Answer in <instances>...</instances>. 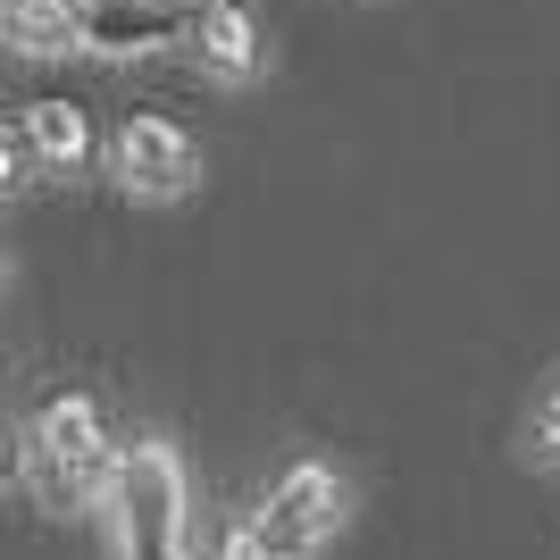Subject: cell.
I'll use <instances>...</instances> for the list:
<instances>
[{"instance_id": "5", "label": "cell", "mask_w": 560, "mask_h": 560, "mask_svg": "<svg viewBox=\"0 0 560 560\" xmlns=\"http://www.w3.org/2000/svg\"><path fill=\"white\" fill-rule=\"evenodd\" d=\"M176 43V0H84L75 18V50L93 59H151Z\"/></svg>"}, {"instance_id": "10", "label": "cell", "mask_w": 560, "mask_h": 560, "mask_svg": "<svg viewBox=\"0 0 560 560\" xmlns=\"http://www.w3.org/2000/svg\"><path fill=\"white\" fill-rule=\"evenodd\" d=\"M18 185V135H0V192Z\"/></svg>"}, {"instance_id": "1", "label": "cell", "mask_w": 560, "mask_h": 560, "mask_svg": "<svg viewBox=\"0 0 560 560\" xmlns=\"http://www.w3.org/2000/svg\"><path fill=\"white\" fill-rule=\"evenodd\" d=\"M109 518H117V560H192V544H185L192 502H185V460H176V444L142 435V444L117 452Z\"/></svg>"}, {"instance_id": "11", "label": "cell", "mask_w": 560, "mask_h": 560, "mask_svg": "<svg viewBox=\"0 0 560 560\" xmlns=\"http://www.w3.org/2000/svg\"><path fill=\"white\" fill-rule=\"evenodd\" d=\"M0 468H9V427H0Z\"/></svg>"}, {"instance_id": "9", "label": "cell", "mask_w": 560, "mask_h": 560, "mask_svg": "<svg viewBox=\"0 0 560 560\" xmlns=\"http://www.w3.org/2000/svg\"><path fill=\"white\" fill-rule=\"evenodd\" d=\"M218 560H268V552H259V536H252V527H234V536H226V552H218Z\"/></svg>"}, {"instance_id": "7", "label": "cell", "mask_w": 560, "mask_h": 560, "mask_svg": "<svg viewBox=\"0 0 560 560\" xmlns=\"http://www.w3.org/2000/svg\"><path fill=\"white\" fill-rule=\"evenodd\" d=\"M75 18H84V0H9V43L25 59H68L75 50Z\"/></svg>"}, {"instance_id": "4", "label": "cell", "mask_w": 560, "mask_h": 560, "mask_svg": "<svg viewBox=\"0 0 560 560\" xmlns=\"http://www.w3.org/2000/svg\"><path fill=\"white\" fill-rule=\"evenodd\" d=\"M25 444H43L50 460H68L75 477H84V493L93 502H109V477H117V452H109V435H101V410L84 394H59V401H43V419H34V435Z\"/></svg>"}, {"instance_id": "3", "label": "cell", "mask_w": 560, "mask_h": 560, "mask_svg": "<svg viewBox=\"0 0 560 560\" xmlns=\"http://www.w3.org/2000/svg\"><path fill=\"white\" fill-rule=\"evenodd\" d=\"M109 167L135 201H185V192L201 185V151H192V135L167 126V117H126L117 142H109Z\"/></svg>"}, {"instance_id": "6", "label": "cell", "mask_w": 560, "mask_h": 560, "mask_svg": "<svg viewBox=\"0 0 560 560\" xmlns=\"http://www.w3.org/2000/svg\"><path fill=\"white\" fill-rule=\"evenodd\" d=\"M192 50H201V68L218 75V84H252L259 75V25L243 0H210L201 9V25H192Z\"/></svg>"}, {"instance_id": "8", "label": "cell", "mask_w": 560, "mask_h": 560, "mask_svg": "<svg viewBox=\"0 0 560 560\" xmlns=\"http://www.w3.org/2000/svg\"><path fill=\"white\" fill-rule=\"evenodd\" d=\"M25 151L43 167H84L93 160V126H84L75 101H34V109H25Z\"/></svg>"}, {"instance_id": "12", "label": "cell", "mask_w": 560, "mask_h": 560, "mask_svg": "<svg viewBox=\"0 0 560 560\" xmlns=\"http://www.w3.org/2000/svg\"><path fill=\"white\" fill-rule=\"evenodd\" d=\"M0 259H9V252H0Z\"/></svg>"}, {"instance_id": "2", "label": "cell", "mask_w": 560, "mask_h": 560, "mask_svg": "<svg viewBox=\"0 0 560 560\" xmlns=\"http://www.w3.org/2000/svg\"><path fill=\"white\" fill-rule=\"evenodd\" d=\"M335 527H343V477L327 460L284 468L277 486H268V502H259V518H252V536H259L268 560H310Z\"/></svg>"}]
</instances>
